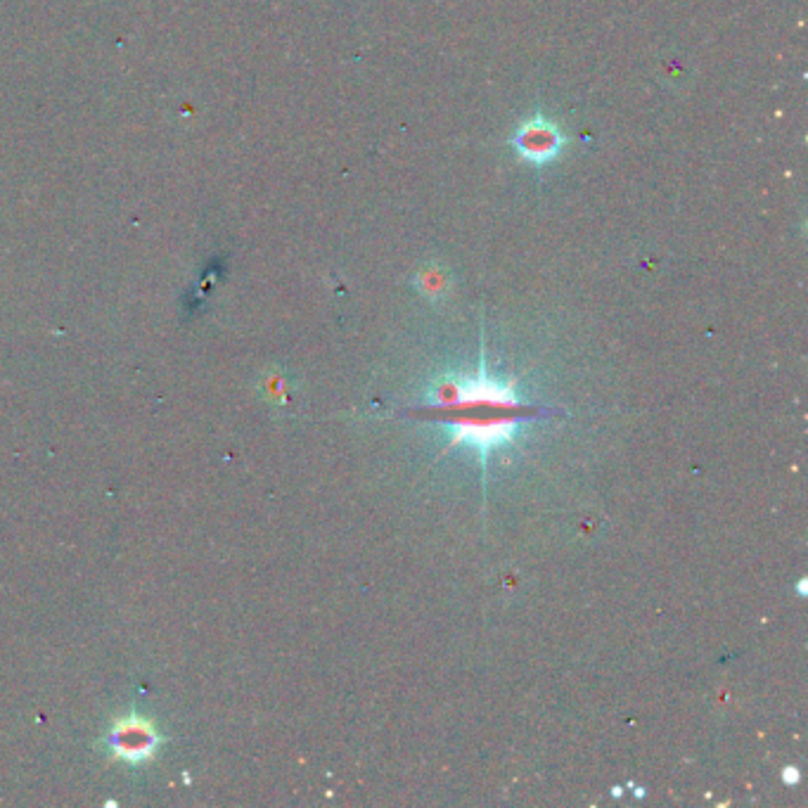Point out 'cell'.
I'll use <instances>...</instances> for the list:
<instances>
[{
    "label": "cell",
    "instance_id": "6da1fadb",
    "mask_svg": "<svg viewBox=\"0 0 808 808\" xmlns=\"http://www.w3.org/2000/svg\"><path fill=\"white\" fill-rule=\"evenodd\" d=\"M512 145L517 147L519 157H522L524 162L545 166L560 157L564 147V136L560 133V128L550 124L548 119L536 117L529 119L527 124L519 126L515 138H512Z\"/></svg>",
    "mask_w": 808,
    "mask_h": 808
},
{
    "label": "cell",
    "instance_id": "7a4b0ae2",
    "mask_svg": "<svg viewBox=\"0 0 808 808\" xmlns=\"http://www.w3.org/2000/svg\"><path fill=\"white\" fill-rule=\"evenodd\" d=\"M453 439L463 441V444H470L482 453V460L486 463V453L491 448H496L505 441L512 439V434L517 432L515 422H493V425H484V422H463V425H451Z\"/></svg>",
    "mask_w": 808,
    "mask_h": 808
},
{
    "label": "cell",
    "instance_id": "3957f363",
    "mask_svg": "<svg viewBox=\"0 0 808 808\" xmlns=\"http://www.w3.org/2000/svg\"><path fill=\"white\" fill-rule=\"evenodd\" d=\"M797 780H799L797 771H794V768H787V773H785V782H797Z\"/></svg>",
    "mask_w": 808,
    "mask_h": 808
}]
</instances>
